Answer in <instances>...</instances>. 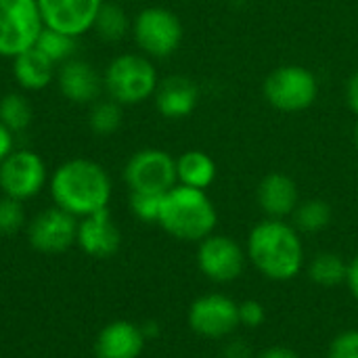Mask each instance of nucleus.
<instances>
[{
    "instance_id": "1",
    "label": "nucleus",
    "mask_w": 358,
    "mask_h": 358,
    "mask_svg": "<svg viewBox=\"0 0 358 358\" xmlns=\"http://www.w3.org/2000/svg\"><path fill=\"white\" fill-rule=\"evenodd\" d=\"M48 187L55 206L76 218H86L107 210L111 199V178L107 170L84 157L61 164L52 172Z\"/></svg>"
},
{
    "instance_id": "2",
    "label": "nucleus",
    "mask_w": 358,
    "mask_h": 358,
    "mask_svg": "<svg viewBox=\"0 0 358 358\" xmlns=\"http://www.w3.org/2000/svg\"><path fill=\"white\" fill-rule=\"evenodd\" d=\"M248 258L271 281H289L304 266V245L296 227L266 218L248 237Z\"/></svg>"
},
{
    "instance_id": "3",
    "label": "nucleus",
    "mask_w": 358,
    "mask_h": 358,
    "mask_svg": "<svg viewBox=\"0 0 358 358\" xmlns=\"http://www.w3.org/2000/svg\"><path fill=\"white\" fill-rule=\"evenodd\" d=\"M218 214L212 199L201 189L176 185L162 201L157 224L180 241H203L216 229Z\"/></svg>"
},
{
    "instance_id": "4",
    "label": "nucleus",
    "mask_w": 358,
    "mask_h": 358,
    "mask_svg": "<svg viewBox=\"0 0 358 358\" xmlns=\"http://www.w3.org/2000/svg\"><path fill=\"white\" fill-rule=\"evenodd\" d=\"M157 86V69L145 55H120L107 65L103 73V88L107 90L109 99L122 107L145 103L155 94Z\"/></svg>"
},
{
    "instance_id": "5",
    "label": "nucleus",
    "mask_w": 358,
    "mask_h": 358,
    "mask_svg": "<svg viewBox=\"0 0 358 358\" xmlns=\"http://www.w3.org/2000/svg\"><path fill=\"white\" fill-rule=\"evenodd\" d=\"M262 92L271 107L285 113H298L315 105L319 96V82L308 67L289 63L279 65L266 76Z\"/></svg>"
},
{
    "instance_id": "6",
    "label": "nucleus",
    "mask_w": 358,
    "mask_h": 358,
    "mask_svg": "<svg viewBox=\"0 0 358 358\" xmlns=\"http://www.w3.org/2000/svg\"><path fill=\"white\" fill-rule=\"evenodd\" d=\"M42 29L38 0H0V57L15 59L29 50Z\"/></svg>"
},
{
    "instance_id": "7",
    "label": "nucleus",
    "mask_w": 358,
    "mask_h": 358,
    "mask_svg": "<svg viewBox=\"0 0 358 358\" xmlns=\"http://www.w3.org/2000/svg\"><path fill=\"white\" fill-rule=\"evenodd\" d=\"M136 46L155 59L174 55L182 42V23L176 13L164 6H147L132 21Z\"/></svg>"
},
{
    "instance_id": "8",
    "label": "nucleus",
    "mask_w": 358,
    "mask_h": 358,
    "mask_svg": "<svg viewBox=\"0 0 358 358\" xmlns=\"http://www.w3.org/2000/svg\"><path fill=\"white\" fill-rule=\"evenodd\" d=\"M124 180L130 191L166 195L178 185L176 159L164 149H141L126 162Z\"/></svg>"
},
{
    "instance_id": "9",
    "label": "nucleus",
    "mask_w": 358,
    "mask_h": 358,
    "mask_svg": "<svg viewBox=\"0 0 358 358\" xmlns=\"http://www.w3.org/2000/svg\"><path fill=\"white\" fill-rule=\"evenodd\" d=\"M48 182L44 159L29 149H15L0 164V191L6 197L25 201L36 197Z\"/></svg>"
},
{
    "instance_id": "10",
    "label": "nucleus",
    "mask_w": 358,
    "mask_h": 358,
    "mask_svg": "<svg viewBox=\"0 0 358 358\" xmlns=\"http://www.w3.org/2000/svg\"><path fill=\"white\" fill-rule=\"evenodd\" d=\"M197 266L208 279L216 283H231L245 268V252L231 237L210 235L199 241Z\"/></svg>"
},
{
    "instance_id": "11",
    "label": "nucleus",
    "mask_w": 358,
    "mask_h": 358,
    "mask_svg": "<svg viewBox=\"0 0 358 358\" xmlns=\"http://www.w3.org/2000/svg\"><path fill=\"white\" fill-rule=\"evenodd\" d=\"M189 325L203 338H224L239 327V304L222 294L201 296L189 308Z\"/></svg>"
},
{
    "instance_id": "12",
    "label": "nucleus",
    "mask_w": 358,
    "mask_h": 358,
    "mask_svg": "<svg viewBox=\"0 0 358 358\" xmlns=\"http://www.w3.org/2000/svg\"><path fill=\"white\" fill-rule=\"evenodd\" d=\"M76 237L78 218L57 206L40 212L27 229L31 248L42 254H61L76 243Z\"/></svg>"
},
{
    "instance_id": "13",
    "label": "nucleus",
    "mask_w": 358,
    "mask_h": 358,
    "mask_svg": "<svg viewBox=\"0 0 358 358\" xmlns=\"http://www.w3.org/2000/svg\"><path fill=\"white\" fill-rule=\"evenodd\" d=\"M44 27L78 38L94 27L103 0H38Z\"/></svg>"
},
{
    "instance_id": "14",
    "label": "nucleus",
    "mask_w": 358,
    "mask_h": 358,
    "mask_svg": "<svg viewBox=\"0 0 358 358\" xmlns=\"http://www.w3.org/2000/svg\"><path fill=\"white\" fill-rule=\"evenodd\" d=\"M59 92L76 105H92L103 90V76L84 59H69L57 69Z\"/></svg>"
},
{
    "instance_id": "15",
    "label": "nucleus",
    "mask_w": 358,
    "mask_h": 358,
    "mask_svg": "<svg viewBox=\"0 0 358 358\" xmlns=\"http://www.w3.org/2000/svg\"><path fill=\"white\" fill-rule=\"evenodd\" d=\"M120 241H122V235L109 210H101L78 222L76 243L82 248L84 254L92 258L103 260V258L113 256L120 250Z\"/></svg>"
},
{
    "instance_id": "16",
    "label": "nucleus",
    "mask_w": 358,
    "mask_h": 358,
    "mask_svg": "<svg viewBox=\"0 0 358 358\" xmlns=\"http://www.w3.org/2000/svg\"><path fill=\"white\" fill-rule=\"evenodd\" d=\"M256 199L268 218L283 220L296 212L300 193H298V185L292 176H287L283 172H271L260 180Z\"/></svg>"
},
{
    "instance_id": "17",
    "label": "nucleus",
    "mask_w": 358,
    "mask_h": 358,
    "mask_svg": "<svg viewBox=\"0 0 358 358\" xmlns=\"http://www.w3.org/2000/svg\"><path fill=\"white\" fill-rule=\"evenodd\" d=\"M155 107L168 120H182L191 115L199 103V88L187 76H170L159 82L155 90Z\"/></svg>"
},
{
    "instance_id": "18",
    "label": "nucleus",
    "mask_w": 358,
    "mask_h": 358,
    "mask_svg": "<svg viewBox=\"0 0 358 358\" xmlns=\"http://www.w3.org/2000/svg\"><path fill=\"white\" fill-rule=\"evenodd\" d=\"M145 348V334L130 321H113L101 329L94 342L96 358H138Z\"/></svg>"
},
{
    "instance_id": "19",
    "label": "nucleus",
    "mask_w": 358,
    "mask_h": 358,
    "mask_svg": "<svg viewBox=\"0 0 358 358\" xmlns=\"http://www.w3.org/2000/svg\"><path fill=\"white\" fill-rule=\"evenodd\" d=\"M13 76L21 88L38 92L52 82L57 71H55V63L46 55H42L36 46H31L29 50L13 59Z\"/></svg>"
},
{
    "instance_id": "20",
    "label": "nucleus",
    "mask_w": 358,
    "mask_h": 358,
    "mask_svg": "<svg viewBox=\"0 0 358 358\" xmlns=\"http://www.w3.org/2000/svg\"><path fill=\"white\" fill-rule=\"evenodd\" d=\"M176 178H178V185L206 191L216 178V164L208 153L199 149L185 151L176 159Z\"/></svg>"
},
{
    "instance_id": "21",
    "label": "nucleus",
    "mask_w": 358,
    "mask_h": 358,
    "mask_svg": "<svg viewBox=\"0 0 358 358\" xmlns=\"http://www.w3.org/2000/svg\"><path fill=\"white\" fill-rule=\"evenodd\" d=\"M34 120L31 103L21 92H6L0 99V124H4L13 134L29 128Z\"/></svg>"
},
{
    "instance_id": "22",
    "label": "nucleus",
    "mask_w": 358,
    "mask_h": 358,
    "mask_svg": "<svg viewBox=\"0 0 358 358\" xmlns=\"http://www.w3.org/2000/svg\"><path fill=\"white\" fill-rule=\"evenodd\" d=\"M130 27L132 23L128 19V13L120 4L103 2L92 29L107 42H120L130 31Z\"/></svg>"
},
{
    "instance_id": "23",
    "label": "nucleus",
    "mask_w": 358,
    "mask_h": 358,
    "mask_svg": "<svg viewBox=\"0 0 358 358\" xmlns=\"http://www.w3.org/2000/svg\"><path fill=\"white\" fill-rule=\"evenodd\" d=\"M292 216L298 233H321L331 222V206L323 199H308L304 203H298Z\"/></svg>"
},
{
    "instance_id": "24",
    "label": "nucleus",
    "mask_w": 358,
    "mask_h": 358,
    "mask_svg": "<svg viewBox=\"0 0 358 358\" xmlns=\"http://www.w3.org/2000/svg\"><path fill=\"white\" fill-rule=\"evenodd\" d=\"M310 279L323 287H336L340 283H346V275H348V264L331 252L319 254L313 258L310 262Z\"/></svg>"
},
{
    "instance_id": "25",
    "label": "nucleus",
    "mask_w": 358,
    "mask_h": 358,
    "mask_svg": "<svg viewBox=\"0 0 358 358\" xmlns=\"http://www.w3.org/2000/svg\"><path fill=\"white\" fill-rule=\"evenodd\" d=\"M122 105L113 99L107 101H94L88 113V126L96 136H111L122 126Z\"/></svg>"
},
{
    "instance_id": "26",
    "label": "nucleus",
    "mask_w": 358,
    "mask_h": 358,
    "mask_svg": "<svg viewBox=\"0 0 358 358\" xmlns=\"http://www.w3.org/2000/svg\"><path fill=\"white\" fill-rule=\"evenodd\" d=\"M36 48L42 55H46L55 65L57 63L61 65V63L73 59V55H76V38H71L67 34H61L57 29L44 27L42 34L36 40Z\"/></svg>"
},
{
    "instance_id": "27",
    "label": "nucleus",
    "mask_w": 358,
    "mask_h": 358,
    "mask_svg": "<svg viewBox=\"0 0 358 358\" xmlns=\"http://www.w3.org/2000/svg\"><path fill=\"white\" fill-rule=\"evenodd\" d=\"M162 201H164V195L130 191V210L143 222H157L159 220Z\"/></svg>"
},
{
    "instance_id": "28",
    "label": "nucleus",
    "mask_w": 358,
    "mask_h": 358,
    "mask_svg": "<svg viewBox=\"0 0 358 358\" xmlns=\"http://www.w3.org/2000/svg\"><path fill=\"white\" fill-rule=\"evenodd\" d=\"M25 224L23 203L13 197H0V235H15Z\"/></svg>"
},
{
    "instance_id": "29",
    "label": "nucleus",
    "mask_w": 358,
    "mask_h": 358,
    "mask_svg": "<svg viewBox=\"0 0 358 358\" xmlns=\"http://www.w3.org/2000/svg\"><path fill=\"white\" fill-rule=\"evenodd\" d=\"M327 358H358L357 329H350V331L340 334V336L331 342L329 352H327Z\"/></svg>"
},
{
    "instance_id": "30",
    "label": "nucleus",
    "mask_w": 358,
    "mask_h": 358,
    "mask_svg": "<svg viewBox=\"0 0 358 358\" xmlns=\"http://www.w3.org/2000/svg\"><path fill=\"white\" fill-rule=\"evenodd\" d=\"M264 321H266V310L258 300H245V302L239 304V323L241 325H245L250 329H256Z\"/></svg>"
},
{
    "instance_id": "31",
    "label": "nucleus",
    "mask_w": 358,
    "mask_h": 358,
    "mask_svg": "<svg viewBox=\"0 0 358 358\" xmlns=\"http://www.w3.org/2000/svg\"><path fill=\"white\" fill-rule=\"evenodd\" d=\"M15 151V134L4 126L0 124V164Z\"/></svg>"
},
{
    "instance_id": "32",
    "label": "nucleus",
    "mask_w": 358,
    "mask_h": 358,
    "mask_svg": "<svg viewBox=\"0 0 358 358\" xmlns=\"http://www.w3.org/2000/svg\"><path fill=\"white\" fill-rule=\"evenodd\" d=\"M346 285L352 294V298L358 302V256H355L348 264V275H346Z\"/></svg>"
},
{
    "instance_id": "33",
    "label": "nucleus",
    "mask_w": 358,
    "mask_h": 358,
    "mask_svg": "<svg viewBox=\"0 0 358 358\" xmlns=\"http://www.w3.org/2000/svg\"><path fill=\"white\" fill-rule=\"evenodd\" d=\"M346 101L348 107L358 115V73H355L346 84Z\"/></svg>"
},
{
    "instance_id": "34",
    "label": "nucleus",
    "mask_w": 358,
    "mask_h": 358,
    "mask_svg": "<svg viewBox=\"0 0 358 358\" xmlns=\"http://www.w3.org/2000/svg\"><path fill=\"white\" fill-rule=\"evenodd\" d=\"M258 358H300L298 352H294L292 348H285V346H273V348H266Z\"/></svg>"
},
{
    "instance_id": "35",
    "label": "nucleus",
    "mask_w": 358,
    "mask_h": 358,
    "mask_svg": "<svg viewBox=\"0 0 358 358\" xmlns=\"http://www.w3.org/2000/svg\"><path fill=\"white\" fill-rule=\"evenodd\" d=\"M227 355H229V358H248L250 357V350L245 348L243 342H235V344L229 346Z\"/></svg>"
},
{
    "instance_id": "36",
    "label": "nucleus",
    "mask_w": 358,
    "mask_h": 358,
    "mask_svg": "<svg viewBox=\"0 0 358 358\" xmlns=\"http://www.w3.org/2000/svg\"><path fill=\"white\" fill-rule=\"evenodd\" d=\"M355 143H357V153H358V124H357V132H355Z\"/></svg>"
}]
</instances>
